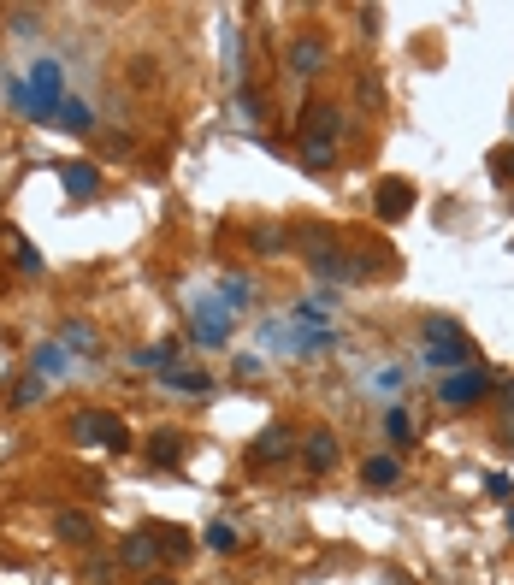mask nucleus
Listing matches in <instances>:
<instances>
[{
	"mask_svg": "<svg viewBox=\"0 0 514 585\" xmlns=\"http://www.w3.org/2000/svg\"><path fill=\"white\" fill-rule=\"evenodd\" d=\"M30 373H42L48 385H54V379H65V373H71V349H65V343H36Z\"/></svg>",
	"mask_w": 514,
	"mask_h": 585,
	"instance_id": "nucleus-14",
	"label": "nucleus"
},
{
	"mask_svg": "<svg viewBox=\"0 0 514 585\" xmlns=\"http://www.w3.org/2000/svg\"><path fill=\"white\" fill-rule=\"evenodd\" d=\"M219 302L237 314V308H249V302H255V284H249L243 272H237V278H219Z\"/></svg>",
	"mask_w": 514,
	"mask_h": 585,
	"instance_id": "nucleus-21",
	"label": "nucleus"
},
{
	"mask_svg": "<svg viewBox=\"0 0 514 585\" xmlns=\"http://www.w3.org/2000/svg\"><path fill=\"white\" fill-rule=\"evenodd\" d=\"M503 444H514V385H509V414H503Z\"/></svg>",
	"mask_w": 514,
	"mask_h": 585,
	"instance_id": "nucleus-30",
	"label": "nucleus"
},
{
	"mask_svg": "<svg viewBox=\"0 0 514 585\" xmlns=\"http://www.w3.org/2000/svg\"><path fill=\"white\" fill-rule=\"evenodd\" d=\"M296 450H302V444H296V432H290V426L278 420V426H266V432L255 438V450H249V461H255V467H272V461H290Z\"/></svg>",
	"mask_w": 514,
	"mask_h": 585,
	"instance_id": "nucleus-7",
	"label": "nucleus"
},
{
	"mask_svg": "<svg viewBox=\"0 0 514 585\" xmlns=\"http://www.w3.org/2000/svg\"><path fill=\"white\" fill-rule=\"evenodd\" d=\"M420 343H426V361H432V367H444V373L473 367V355H479V349H473V337H467L450 314H426V320H420Z\"/></svg>",
	"mask_w": 514,
	"mask_h": 585,
	"instance_id": "nucleus-2",
	"label": "nucleus"
},
{
	"mask_svg": "<svg viewBox=\"0 0 514 585\" xmlns=\"http://www.w3.org/2000/svg\"><path fill=\"white\" fill-rule=\"evenodd\" d=\"M60 184L71 201H89V195L101 190V172L89 166V160H60Z\"/></svg>",
	"mask_w": 514,
	"mask_h": 585,
	"instance_id": "nucleus-11",
	"label": "nucleus"
},
{
	"mask_svg": "<svg viewBox=\"0 0 514 585\" xmlns=\"http://www.w3.org/2000/svg\"><path fill=\"white\" fill-rule=\"evenodd\" d=\"M160 385H166V390H190V396H207L213 379H207V373H195V367H166V373H160Z\"/></svg>",
	"mask_w": 514,
	"mask_h": 585,
	"instance_id": "nucleus-19",
	"label": "nucleus"
},
{
	"mask_svg": "<svg viewBox=\"0 0 514 585\" xmlns=\"http://www.w3.org/2000/svg\"><path fill=\"white\" fill-rule=\"evenodd\" d=\"M60 343L71 349V361H95V355H101V331H95L89 320H65Z\"/></svg>",
	"mask_w": 514,
	"mask_h": 585,
	"instance_id": "nucleus-12",
	"label": "nucleus"
},
{
	"mask_svg": "<svg viewBox=\"0 0 514 585\" xmlns=\"http://www.w3.org/2000/svg\"><path fill=\"white\" fill-rule=\"evenodd\" d=\"M54 538H60V544H95V515L65 509V515L54 520Z\"/></svg>",
	"mask_w": 514,
	"mask_h": 585,
	"instance_id": "nucleus-15",
	"label": "nucleus"
},
{
	"mask_svg": "<svg viewBox=\"0 0 514 585\" xmlns=\"http://www.w3.org/2000/svg\"><path fill=\"white\" fill-rule=\"evenodd\" d=\"M172 355H178L172 343H154V349H136L130 361H136V367H148V373H166V367H172Z\"/></svg>",
	"mask_w": 514,
	"mask_h": 585,
	"instance_id": "nucleus-26",
	"label": "nucleus"
},
{
	"mask_svg": "<svg viewBox=\"0 0 514 585\" xmlns=\"http://www.w3.org/2000/svg\"><path fill=\"white\" fill-rule=\"evenodd\" d=\"M373 213L390 219V225L408 219V213H414V184H408V178H385V184L373 190Z\"/></svg>",
	"mask_w": 514,
	"mask_h": 585,
	"instance_id": "nucleus-8",
	"label": "nucleus"
},
{
	"mask_svg": "<svg viewBox=\"0 0 514 585\" xmlns=\"http://www.w3.org/2000/svg\"><path fill=\"white\" fill-rule=\"evenodd\" d=\"M36 24H42V12H30V6H12V36H36Z\"/></svg>",
	"mask_w": 514,
	"mask_h": 585,
	"instance_id": "nucleus-28",
	"label": "nucleus"
},
{
	"mask_svg": "<svg viewBox=\"0 0 514 585\" xmlns=\"http://www.w3.org/2000/svg\"><path fill=\"white\" fill-rule=\"evenodd\" d=\"M308 266H314V278H331V284H349V278H355V266L337 255L331 243H325V249H314V260H308Z\"/></svg>",
	"mask_w": 514,
	"mask_h": 585,
	"instance_id": "nucleus-16",
	"label": "nucleus"
},
{
	"mask_svg": "<svg viewBox=\"0 0 514 585\" xmlns=\"http://www.w3.org/2000/svg\"><path fill=\"white\" fill-rule=\"evenodd\" d=\"M361 479H367V485H396V479H402V461H396V455H367Z\"/></svg>",
	"mask_w": 514,
	"mask_h": 585,
	"instance_id": "nucleus-20",
	"label": "nucleus"
},
{
	"mask_svg": "<svg viewBox=\"0 0 514 585\" xmlns=\"http://www.w3.org/2000/svg\"><path fill=\"white\" fill-rule=\"evenodd\" d=\"M509 532H514V515H509Z\"/></svg>",
	"mask_w": 514,
	"mask_h": 585,
	"instance_id": "nucleus-32",
	"label": "nucleus"
},
{
	"mask_svg": "<svg viewBox=\"0 0 514 585\" xmlns=\"http://www.w3.org/2000/svg\"><path fill=\"white\" fill-rule=\"evenodd\" d=\"M231 308L219 302V296H201L190 308V331H195V343H207V349H219V343H231Z\"/></svg>",
	"mask_w": 514,
	"mask_h": 585,
	"instance_id": "nucleus-6",
	"label": "nucleus"
},
{
	"mask_svg": "<svg viewBox=\"0 0 514 585\" xmlns=\"http://www.w3.org/2000/svg\"><path fill=\"white\" fill-rule=\"evenodd\" d=\"M6 243H12V255H18V266H24V272H42V255H36V249H30L18 231H6Z\"/></svg>",
	"mask_w": 514,
	"mask_h": 585,
	"instance_id": "nucleus-27",
	"label": "nucleus"
},
{
	"mask_svg": "<svg viewBox=\"0 0 514 585\" xmlns=\"http://www.w3.org/2000/svg\"><path fill=\"white\" fill-rule=\"evenodd\" d=\"M485 396H491V373L485 367H455V373H444V385H438V402L455 408V414L461 408H479Z\"/></svg>",
	"mask_w": 514,
	"mask_h": 585,
	"instance_id": "nucleus-5",
	"label": "nucleus"
},
{
	"mask_svg": "<svg viewBox=\"0 0 514 585\" xmlns=\"http://www.w3.org/2000/svg\"><path fill=\"white\" fill-rule=\"evenodd\" d=\"M119 562L136 568V574H148L154 562H160V544H154V532H130L125 544H119Z\"/></svg>",
	"mask_w": 514,
	"mask_h": 585,
	"instance_id": "nucleus-13",
	"label": "nucleus"
},
{
	"mask_svg": "<svg viewBox=\"0 0 514 585\" xmlns=\"http://www.w3.org/2000/svg\"><path fill=\"white\" fill-rule=\"evenodd\" d=\"M491 172H497V184H509L514 178V148H497V154H491Z\"/></svg>",
	"mask_w": 514,
	"mask_h": 585,
	"instance_id": "nucleus-29",
	"label": "nucleus"
},
{
	"mask_svg": "<svg viewBox=\"0 0 514 585\" xmlns=\"http://www.w3.org/2000/svg\"><path fill=\"white\" fill-rule=\"evenodd\" d=\"M201 544H207V550H219V556H231V550H237V544H243V538H237V526H231V520H213V526H207V538H201Z\"/></svg>",
	"mask_w": 514,
	"mask_h": 585,
	"instance_id": "nucleus-23",
	"label": "nucleus"
},
{
	"mask_svg": "<svg viewBox=\"0 0 514 585\" xmlns=\"http://www.w3.org/2000/svg\"><path fill=\"white\" fill-rule=\"evenodd\" d=\"M60 130H89L95 125V113H89V101H60V119H54Z\"/></svg>",
	"mask_w": 514,
	"mask_h": 585,
	"instance_id": "nucleus-24",
	"label": "nucleus"
},
{
	"mask_svg": "<svg viewBox=\"0 0 514 585\" xmlns=\"http://www.w3.org/2000/svg\"><path fill=\"white\" fill-rule=\"evenodd\" d=\"M42 396H48V379H42V373H24V379L12 385V408H36Z\"/></svg>",
	"mask_w": 514,
	"mask_h": 585,
	"instance_id": "nucleus-22",
	"label": "nucleus"
},
{
	"mask_svg": "<svg viewBox=\"0 0 514 585\" xmlns=\"http://www.w3.org/2000/svg\"><path fill=\"white\" fill-rule=\"evenodd\" d=\"M337 136H343V113L308 101V107H302V166H308V172H331Z\"/></svg>",
	"mask_w": 514,
	"mask_h": 585,
	"instance_id": "nucleus-1",
	"label": "nucleus"
},
{
	"mask_svg": "<svg viewBox=\"0 0 514 585\" xmlns=\"http://www.w3.org/2000/svg\"><path fill=\"white\" fill-rule=\"evenodd\" d=\"M148 585H178V580H148Z\"/></svg>",
	"mask_w": 514,
	"mask_h": 585,
	"instance_id": "nucleus-31",
	"label": "nucleus"
},
{
	"mask_svg": "<svg viewBox=\"0 0 514 585\" xmlns=\"http://www.w3.org/2000/svg\"><path fill=\"white\" fill-rule=\"evenodd\" d=\"M385 432H390V444H408V438H414V420H408L402 402H390L385 408Z\"/></svg>",
	"mask_w": 514,
	"mask_h": 585,
	"instance_id": "nucleus-25",
	"label": "nucleus"
},
{
	"mask_svg": "<svg viewBox=\"0 0 514 585\" xmlns=\"http://www.w3.org/2000/svg\"><path fill=\"white\" fill-rule=\"evenodd\" d=\"M302 461H308L314 473H331V467L343 461V444H337V432H325V426H314V432L302 438Z\"/></svg>",
	"mask_w": 514,
	"mask_h": 585,
	"instance_id": "nucleus-10",
	"label": "nucleus"
},
{
	"mask_svg": "<svg viewBox=\"0 0 514 585\" xmlns=\"http://www.w3.org/2000/svg\"><path fill=\"white\" fill-rule=\"evenodd\" d=\"M284 60H290V77H320L325 60H331V48H325V36H296Z\"/></svg>",
	"mask_w": 514,
	"mask_h": 585,
	"instance_id": "nucleus-9",
	"label": "nucleus"
},
{
	"mask_svg": "<svg viewBox=\"0 0 514 585\" xmlns=\"http://www.w3.org/2000/svg\"><path fill=\"white\" fill-rule=\"evenodd\" d=\"M71 438H77V444H89V450H130L125 420H119V414H107V408L77 414V420H71Z\"/></svg>",
	"mask_w": 514,
	"mask_h": 585,
	"instance_id": "nucleus-4",
	"label": "nucleus"
},
{
	"mask_svg": "<svg viewBox=\"0 0 514 585\" xmlns=\"http://www.w3.org/2000/svg\"><path fill=\"white\" fill-rule=\"evenodd\" d=\"M178 455H184V438H178L172 426H160V432L148 438V461H154V467H172Z\"/></svg>",
	"mask_w": 514,
	"mask_h": 585,
	"instance_id": "nucleus-18",
	"label": "nucleus"
},
{
	"mask_svg": "<svg viewBox=\"0 0 514 585\" xmlns=\"http://www.w3.org/2000/svg\"><path fill=\"white\" fill-rule=\"evenodd\" d=\"M60 101H65V65L60 60H36L30 65V83H24L18 113L42 125V119H60Z\"/></svg>",
	"mask_w": 514,
	"mask_h": 585,
	"instance_id": "nucleus-3",
	"label": "nucleus"
},
{
	"mask_svg": "<svg viewBox=\"0 0 514 585\" xmlns=\"http://www.w3.org/2000/svg\"><path fill=\"white\" fill-rule=\"evenodd\" d=\"M148 532H154V544H160V556H166V562H178V556H190V550H195V538L184 532V526H148Z\"/></svg>",
	"mask_w": 514,
	"mask_h": 585,
	"instance_id": "nucleus-17",
	"label": "nucleus"
}]
</instances>
